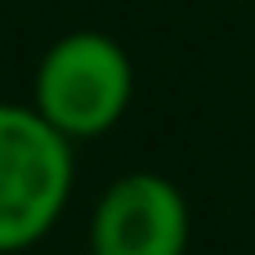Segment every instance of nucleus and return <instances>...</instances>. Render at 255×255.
Masks as SVG:
<instances>
[{"label": "nucleus", "mask_w": 255, "mask_h": 255, "mask_svg": "<svg viewBox=\"0 0 255 255\" xmlns=\"http://www.w3.org/2000/svg\"><path fill=\"white\" fill-rule=\"evenodd\" d=\"M27 103L72 143L103 139L134 103V58L99 27L63 31L36 58Z\"/></svg>", "instance_id": "f257e3e1"}, {"label": "nucleus", "mask_w": 255, "mask_h": 255, "mask_svg": "<svg viewBox=\"0 0 255 255\" xmlns=\"http://www.w3.org/2000/svg\"><path fill=\"white\" fill-rule=\"evenodd\" d=\"M76 143L31 103L0 99V255L40 247L67 215Z\"/></svg>", "instance_id": "f03ea898"}, {"label": "nucleus", "mask_w": 255, "mask_h": 255, "mask_svg": "<svg viewBox=\"0 0 255 255\" xmlns=\"http://www.w3.org/2000/svg\"><path fill=\"white\" fill-rule=\"evenodd\" d=\"M188 197L157 170H126L94 197L90 255H188Z\"/></svg>", "instance_id": "7ed1b4c3"}]
</instances>
